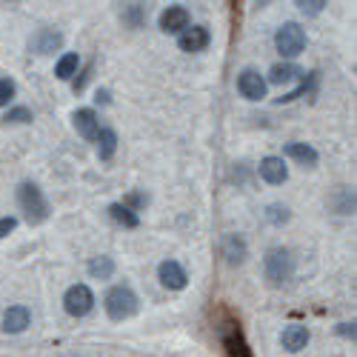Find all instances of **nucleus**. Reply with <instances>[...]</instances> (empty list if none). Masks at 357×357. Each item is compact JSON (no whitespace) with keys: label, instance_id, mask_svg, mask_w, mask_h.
<instances>
[{"label":"nucleus","instance_id":"obj_1","mask_svg":"<svg viewBox=\"0 0 357 357\" xmlns=\"http://www.w3.org/2000/svg\"><path fill=\"white\" fill-rule=\"evenodd\" d=\"M17 206H20V212H23L29 226H38V223L49 220V200L40 192V186L32 183V181L17 186Z\"/></svg>","mask_w":357,"mask_h":357},{"label":"nucleus","instance_id":"obj_2","mask_svg":"<svg viewBox=\"0 0 357 357\" xmlns=\"http://www.w3.org/2000/svg\"><path fill=\"white\" fill-rule=\"evenodd\" d=\"M294 275V257L289 249L278 246V249H269L263 257V278L269 280V286H283L289 283Z\"/></svg>","mask_w":357,"mask_h":357},{"label":"nucleus","instance_id":"obj_3","mask_svg":"<svg viewBox=\"0 0 357 357\" xmlns=\"http://www.w3.org/2000/svg\"><path fill=\"white\" fill-rule=\"evenodd\" d=\"M137 294L129 286H112L103 297V309L112 320H129L132 314H137Z\"/></svg>","mask_w":357,"mask_h":357},{"label":"nucleus","instance_id":"obj_4","mask_svg":"<svg viewBox=\"0 0 357 357\" xmlns=\"http://www.w3.org/2000/svg\"><path fill=\"white\" fill-rule=\"evenodd\" d=\"M218 337L223 343V351L226 357H255L252 354V346L246 343L243 332H241V323L237 320H226L218 326Z\"/></svg>","mask_w":357,"mask_h":357},{"label":"nucleus","instance_id":"obj_5","mask_svg":"<svg viewBox=\"0 0 357 357\" xmlns=\"http://www.w3.org/2000/svg\"><path fill=\"white\" fill-rule=\"evenodd\" d=\"M275 46H278V52L283 57H297V54L306 49V32H303V26L294 23V20L283 23L278 29V35H275Z\"/></svg>","mask_w":357,"mask_h":357},{"label":"nucleus","instance_id":"obj_6","mask_svg":"<svg viewBox=\"0 0 357 357\" xmlns=\"http://www.w3.org/2000/svg\"><path fill=\"white\" fill-rule=\"evenodd\" d=\"M63 309L66 314L72 317H86L89 312L95 309V294L86 283H77V286H69L66 294H63Z\"/></svg>","mask_w":357,"mask_h":357},{"label":"nucleus","instance_id":"obj_7","mask_svg":"<svg viewBox=\"0 0 357 357\" xmlns=\"http://www.w3.org/2000/svg\"><path fill=\"white\" fill-rule=\"evenodd\" d=\"M266 89H269V83H266V77L257 69H243L237 75V92H241L246 100H263Z\"/></svg>","mask_w":357,"mask_h":357},{"label":"nucleus","instance_id":"obj_8","mask_svg":"<svg viewBox=\"0 0 357 357\" xmlns=\"http://www.w3.org/2000/svg\"><path fill=\"white\" fill-rule=\"evenodd\" d=\"M158 280L166 289H172V291H183L189 286V275H186V269L177 260H163L158 266Z\"/></svg>","mask_w":357,"mask_h":357},{"label":"nucleus","instance_id":"obj_9","mask_svg":"<svg viewBox=\"0 0 357 357\" xmlns=\"http://www.w3.org/2000/svg\"><path fill=\"white\" fill-rule=\"evenodd\" d=\"M189 26H192V15H189L186 6H169V9H163V15H160V32L181 35V32H186Z\"/></svg>","mask_w":357,"mask_h":357},{"label":"nucleus","instance_id":"obj_10","mask_svg":"<svg viewBox=\"0 0 357 357\" xmlns=\"http://www.w3.org/2000/svg\"><path fill=\"white\" fill-rule=\"evenodd\" d=\"M212 43V35L206 26H189L186 32H181V38H177V46H181V52H203L206 46Z\"/></svg>","mask_w":357,"mask_h":357},{"label":"nucleus","instance_id":"obj_11","mask_svg":"<svg viewBox=\"0 0 357 357\" xmlns=\"http://www.w3.org/2000/svg\"><path fill=\"white\" fill-rule=\"evenodd\" d=\"M72 123H75V129H77L80 137L98 140V135H100V121H98L95 109H77V112L72 114Z\"/></svg>","mask_w":357,"mask_h":357},{"label":"nucleus","instance_id":"obj_12","mask_svg":"<svg viewBox=\"0 0 357 357\" xmlns=\"http://www.w3.org/2000/svg\"><path fill=\"white\" fill-rule=\"evenodd\" d=\"M257 172H260L263 181H266V183H272V186H280V183H286V181H289V169H286L283 158H275V155L263 158Z\"/></svg>","mask_w":357,"mask_h":357},{"label":"nucleus","instance_id":"obj_13","mask_svg":"<svg viewBox=\"0 0 357 357\" xmlns=\"http://www.w3.org/2000/svg\"><path fill=\"white\" fill-rule=\"evenodd\" d=\"M220 252H223L229 266H241L249 257V246H246V241L241 234H226L220 241Z\"/></svg>","mask_w":357,"mask_h":357},{"label":"nucleus","instance_id":"obj_14","mask_svg":"<svg viewBox=\"0 0 357 357\" xmlns=\"http://www.w3.org/2000/svg\"><path fill=\"white\" fill-rule=\"evenodd\" d=\"M309 337L312 335H309V329L303 323H291V326H286L283 335H280V346L294 354V351H303L309 346Z\"/></svg>","mask_w":357,"mask_h":357},{"label":"nucleus","instance_id":"obj_15","mask_svg":"<svg viewBox=\"0 0 357 357\" xmlns=\"http://www.w3.org/2000/svg\"><path fill=\"white\" fill-rule=\"evenodd\" d=\"M29 323H32V312L26 306H9L3 312V332L6 335H20L29 329Z\"/></svg>","mask_w":357,"mask_h":357},{"label":"nucleus","instance_id":"obj_16","mask_svg":"<svg viewBox=\"0 0 357 357\" xmlns=\"http://www.w3.org/2000/svg\"><path fill=\"white\" fill-rule=\"evenodd\" d=\"M283 155L286 158H291V160H297L301 166H317V160H320V155H317V149L314 146H309V143H301V140H291V143H286L283 146Z\"/></svg>","mask_w":357,"mask_h":357},{"label":"nucleus","instance_id":"obj_17","mask_svg":"<svg viewBox=\"0 0 357 357\" xmlns=\"http://www.w3.org/2000/svg\"><path fill=\"white\" fill-rule=\"evenodd\" d=\"M61 43H63L61 32H54V29H40V32L32 38V43H29V49L35 54H49L54 49H61Z\"/></svg>","mask_w":357,"mask_h":357},{"label":"nucleus","instance_id":"obj_18","mask_svg":"<svg viewBox=\"0 0 357 357\" xmlns=\"http://www.w3.org/2000/svg\"><path fill=\"white\" fill-rule=\"evenodd\" d=\"M301 77H303V72L297 69L294 63H278V66H272V72H269V80H266V83L286 86V83H291V80H301Z\"/></svg>","mask_w":357,"mask_h":357},{"label":"nucleus","instance_id":"obj_19","mask_svg":"<svg viewBox=\"0 0 357 357\" xmlns=\"http://www.w3.org/2000/svg\"><path fill=\"white\" fill-rule=\"evenodd\" d=\"M109 218H112L117 226H123V229H137V226H140V218H137L132 209H126L123 203H112V206H109Z\"/></svg>","mask_w":357,"mask_h":357},{"label":"nucleus","instance_id":"obj_20","mask_svg":"<svg viewBox=\"0 0 357 357\" xmlns=\"http://www.w3.org/2000/svg\"><path fill=\"white\" fill-rule=\"evenodd\" d=\"M77 69H80V57H77L75 52H66V54H61V61L54 63V77L72 80V77L77 75Z\"/></svg>","mask_w":357,"mask_h":357},{"label":"nucleus","instance_id":"obj_21","mask_svg":"<svg viewBox=\"0 0 357 357\" xmlns=\"http://www.w3.org/2000/svg\"><path fill=\"white\" fill-rule=\"evenodd\" d=\"M117 152V132L114 129H100L98 135V158L100 160H112Z\"/></svg>","mask_w":357,"mask_h":357},{"label":"nucleus","instance_id":"obj_22","mask_svg":"<svg viewBox=\"0 0 357 357\" xmlns=\"http://www.w3.org/2000/svg\"><path fill=\"white\" fill-rule=\"evenodd\" d=\"M89 275H92L95 280H109L114 275V260L100 255V257H92L89 260Z\"/></svg>","mask_w":357,"mask_h":357},{"label":"nucleus","instance_id":"obj_23","mask_svg":"<svg viewBox=\"0 0 357 357\" xmlns=\"http://www.w3.org/2000/svg\"><path fill=\"white\" fill-rule=\"evenodd\" d=\"M121 17H123V23H126L129 29H140V26L146 23V6H140V3H126L123 12H121Z\"/></svg>","mask_w":357,"mask_h":357},{"label":"nucleus","instance_id":"obj_24","mask_svg":"<svg viewBox=\"0 0 357 357\" xmlns=\"http://www.w3.org/2000/svg\"><path fill=\"white\" fill-rule=\"evenodd\" d=\"M332 206H335V212L340 215H351L354 212V189H337V195L332 197Z\"/></svg>","mask_w":357,"mask_h":357},{"label":"nucleus","instance_id":"obj_25","mask_svg":"<svg viewBox=\"0 0 357 357\" xmlns=\"http://www.w3.org/2000/svg\"><path fill=\"white\" fill-rule=\"evenodd\" d=\"M314 83H317V72H309L306 77H301V86H297L294 92H286L283 98H278V103H291V100H297V98H303L306 92H312Z\"/></svg>","mask_w":357,"mask_h":357},{"label":"nucleus","instance_id":"obj_26","mask_svg":"<svg viewBox=\"0 0 357 357\" xmlns=\"http://www.w3.org/2000/svg\"><path fill=\"white\" fill-rule=\"evenodd\" d=\"M289 218H291V212L286 209L283 203H272V206H266V220H269L272 226H283V223H289Z\"/></svg>","mask_w":357,"mask_h":357},{"label":"nucleus","instance_id":"obj_27","mask_svg":"<svg viewBox=\"0 0 357 357\" xmlns=\"http://www.w3.org/2000/svg\"><path fill=\"white\" fill-rule=\"evenodd\" d=\"M3 121L6 123H32V112H29L26 106H15V109L6 112Z\"/></svg>","mask_w":357,"mask_h":357},{"label":"nucleus","instance_id":"obj_28","mask_svg":"<svg viewBox=\"0 0 357 357\" xmlns=\"http://www.w3.org/2000/svg\"><path fill=\"white\" fill-rule=\"evenodd\" d=\"M15 92H17L15 80L12 77H0V106H9L12 98H15Z\"/></svg>","mask_w":357,"mask_h":357},{"label":"nucleus","instance_id":"obj_29","mask_svg":"<svg viewBox=\"0 0 357 357\" xmlns=\"http://www.w3.org/2000/svg\"><path fill=\"white\" fill-rule=\"evenodd\" d=\"M146 203H149V197L143 192H132L129 197H123V206H126V209H132L135 215H137V209H143Z\"/></svg>","mask_w":357,"mask_h":357},{"label":"nucleus","instance_id":"obj_30","mask_svg":"<svg viewBox=\"0 0 357 357\" xmlns=\"http://www.w3.org/2000/svg\"><path fill=\"white\" fill-rule=\"evenodd\" d=\"M297 6H301L306 15H320L326 3H323V0H312V3H306V0H301V3H297Z\"/></svg>","mask_w":357,"mask_h":357},{"label":"nucleus","instance_id":"obj_31","mask_svg":"<svg viewBox=\"0 0 357 357\" xmlns=\"http://www.w3.org/2000/svg\"><path fill=\"white\" fill-rule=\"evenodd\" d=\"M337 335H340V337H346V340H354V337H357L354 320H351V323H337Z\"/></svg>","mask_w":357,"mask_h":357},{"label":"nucleus","instance_id":"obj_32","mask_svg":"<svg viewBox=\"0 0 357 357\" xmlns=\"http://www.w3.org/2000/svg\"><path fill=\"white\" fill-rule=\"evenodd\" d=\"M15 226H17L15 218H0V237H9L15 231Z\"/></svg>","mask_w":357,"mask_h":357},{"label":"nucleus","instance_id":"obj_33","mask_svg":"<svg viewBox=\"0 0 357 357\" xmlns=\"http://www.w3.org/2000/svg\"><path fill=\"white\" fill-rule=\"evenodd\" d=\"M89 75H92V66H86V72H83L80 77H75V92H80V89L86 86V80H89Z\"/></svg>","mask_w":357,"mask_h":357},{"label":"nucleus","instance_id":"obj_34","mask_svg":"<svg viewBox=\"0 0 357 357\" xmlns=\"http://www.w3.org/2000/svg\"><path fill=\"white\" fill-rule=\"evenodd\" d=\"M98 103H109V92H98Z\"/></svg>","mask_w":357,"mask_h":357}]
</instances>
